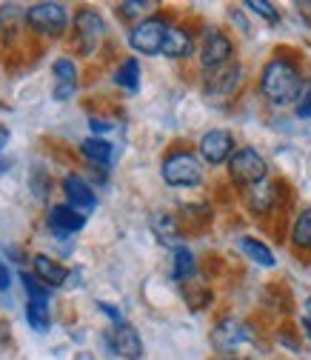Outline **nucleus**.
<instances>
[{
  "instance_id": "nucleus-23",
  "label": "nucleus",
  "mask_w": 311,
  "mask_h": 360,
  "mask_svg": "<svg viewBox=\"0 0 311 360\" xmlns=\"http://www.w3.org/2000/svg\"><path fill=\"white\" fill-rule=\"evenodd\" d=\"M140 80H143V72H140V60L138 58H126L114 72V86H120L123 92H128V95L140 92Z\"/></svg>"
},
{
  "instance_id": "nucleus-9",
  "label": "nucleus",
  "mask_w": 311,
  "mask_h": 360,
  "mask_svg": "<svg viewBox=\"0 0 311 360\" xmlns=\"http://www.w3.org/2000/svg\"><path fill=\"white\" fill-rule=\"evenodd\" d=\"M237 152V143H234V134L226 131V129H209L200 143H197V155L203 163L209 166H223L234 158Z\"/></svg>"
},
{
  "instance_id": "nucleus-16",
  "label": "nucleus",
  "mask_w": 311,
  "mask_h": 360,
  "mask_svg": "<svg viewBox=\"0 0 311 360\" xmlns=\"http://www.w3.org/2000/svg\"><path fill=\"white\" fill-rule=\"evenodd\" d=\"M32 266H34V278L43 281L49 289H58V286H66L69 283V269L63 263H58L55 257L49 255H34L32 257Z\"/></svg>"
},
{
  "instance_id": "nucleus-36",
  "label": "nucleus",
  "mask_w": 311,
  "mask_h": 360,
  "mask_svg": "<svg viewBox=\"0 0 311 360\" xmlns=\"http://www.w3.org/2000/svg\"><path fill=\"white\" fill-rule=\"evenodd\" d=\"M9 141H12V131H9V126L0 123V152H4V149L9 146Z\"/></svg>"
},
{
  "instance_id": "nucleus-2",
  "label": "nucleus",
  "mask_w": 311,
  "mask_h": 360,
  "mask_svg": "<svg viewBox=\"0 0 311 360\" xmlns=\"http://www.w3.org/2000/svg\"><path fill=\"white\" fill-rule=\"evenodd\" d=\"M160 177L171 189H197L203 184V160L192 149H171L160 163Z\"/></svg>"
},
{
  "instance_id": "nucleus-20",
  "label": "nucleus",
  "mask_w": 311,
  "mask_h": 360,
  "mask_svg": "<svg viewBox=\"0 0 311 360\" xmlns=\"http://www.w3.org/2000/svg\"><path fill=\"white\" fill-rule=\"evenodd\" d=\"M26 26V12L15 4H4L0 6V40L4 43H15L20 37Z\"/></svg>"
},
{
  "instance_id": "nucleus-39",
  "label": "nucleus",
  "mask_w": 311,
  "mask_h": 360,
  "mask_svg": "<svg viewBox=\"0 0 311 360\" xmlns=\"http://www.w3.org/2000/svg\"><path fill=\"white\" fill-rule=\"evenodd\" d=\"M74 360H95V354H88V352H80Z\"/></svg>"
},
{
  "instance_id": "nucleus-31",
  "label": "nucleus",
  "mask_w": 311,
  "mask_h": 360,
  "mask_svg": "<svg viewBox=\"0 0 311 360\" xmlns=\"http://www.w3.org/2000/svg\"><path fill=\"white\" fill-rule=\"evenodd\" d=\"M98 309L106 314V318L112 321V326H120V323H126V318H123V311H120V306H114V303H106V300H98Z\"/></svg>"
},
{
  "instance_id": "nucleus-10",
  "label": "nucleus",
  "mask_w": 311,
  "mask_h": 360,
  "mask_svg": "<svg viewBox=\"0 0 311 360\" xmlns=\"http://www.w3.org/2000/svg\"><path fill=\"white\" fill-rule=\"evenodd\" d=\"M103 346L109 349L112 357H123V360H140L143 357V338L131 323L112 326L103 335Z\"/></svg>"
},
{
  "instance_id": "nucleus-25",
  "label": "nucleus",
  "mask_w": 311,
  "mask_h": 360,
  "mask_svg": "<svg viewBox=\"0 0 311 360\" xmlns=\"http://www.w3.org/2000/svg\"><path fill=\"white\" fill-rule=\"evenodd\" d=\"M291 246L300 252H311V206L300 209L297 217L291 220Z\"/></svg>"
},
{
  "instance_id": "nucleus-6",
  "label": "nucleus",
  "mask_w": 311,
  "mask_h": 360,
  "mask_svg": "<svg viewBox=\"0 0 311 360\" xmlns=\"http://www.w3.org/2000/svg\"><path fill=\"white\" fill-rule=\"evenodd\" d=\"M26 26L40 34V37H63L66 29H69V12L63 4H49V0H43V4H32L26 9Z\"/></svg>"
},
{
  "instance_id": "nucleus-40",
  "label": "nucleus",
  "mask_w": 311,
  "mask_h": 360,
  "mask_svg": "<svg viewBox=\"0 0 311 360\" xmlns=\"http://www.w3.org/2000/svg\"><path fill=\"white\" fill-rule=\"evenodd\" d=\"M220 360H234V357H220Z\"/></svg>"
},
{
  "instance_id": "nucleus-30",
  "label": "nucleus",
  "mask_w": 311,
  "mask_h": 360,
  "mask_svg": "<svg viewBox=\"0 0 311 360\" xmlns=\"http://www.w3.org/2000/svg\"><path fill=\"white\" fill-rule=\"evenodd\" d=\"M294 112H297V117H300V120H311V77H308V80H305V86H303V95H300V101H297Z\"/></svg>"
},
{
  "instance_id": "nucleus-5",
  "label": "nucleus",
  "mask_w": 311,
  "mask_h": 360,
  "mask_svg": "<svg viewBox=\"0 0 311 360\" xmlns=\"http://www.w3.org/2000/svg\"><path fill=\"white\" fill-rule=\"evenodd\" d=\"M229 180L240 189H251L263 180H269V163L254 146H243L229 160Z\"/></svg>"
},
{
  "instance_id": "nucleus-33",
  "label": "nucleus",
  "mask_w": 311,
  "mask_h": 360,
  "mask_svg": "<svg viewBox=\"0 0 311 360\" xmlns=\"http://www.w3.org/2000/svg\"><path fill=\"white\" fill-rule=\"evenodd\" d=\"M55 246H58V252H60L63 257H69V255L74 252V240H72L69 235H55Z\"/></svg>"
},
{
  "instance_id": "nucleus-27",
  "label": "nucleus",
  "mask_w": 311,
  "mask_h": 360,
  "mask_svg": "<svg viewBox=\"0 0 311 360\" xmlns=\"http://www.w3.org/2000/svg\"><path fill=\"white\" fill-rule=\"evenodd\" d=\"M251 15H257L260 20H265V23H280V12L269 4V0H246L243 4Z\"/></svg>"
},
{
  "instance_id": "nucleus-29",
  "label": "nucleus",
  "mask_w": 311,
  "mask_h": 360,
  "mask_svg": "<svg viewBox=\"0 0 311 360\" xmlns=\"http://www.w3.org/2000/svg\"><path fill=\"white\" fill-rule=\"evenodd\" d=\"M154 4H146V0H126V4H117V12L120 18H140L146 15V9H152Z\"/></svg>"
},
{
  "instance_id": "nucleus-17",
  "label": "nucleus",
  "mask_w": 311,
  "mask_h": 360,
  "mask_svg": "<svg viewBox=\"0 0 311 360\" xmlns=\"http://www.w3.org/2000/svg\"><path fill=\"white\" fill-rule=\"evenodd\" d=\"M277 184H272V180H263V184L246 189V206L254 214H269L277 206Z\"/></svg>"
},
{
  "instance_id": "nucleus-22",
  "label": "nucleus",
  "mask_w": 311,
  "mask_h": 360,
  "mask_svg": "<svg viewBox=\"0 0 311 360\" xmlns=\"http://www.w3.org/2000/svg\"><path fill=\"white\" fill-rule=\"evenodd\" d=\"M197 275V257L189 246H177L171 257V281L174 283H186Z\"/></svg>"
},
{
  "instance_id": "nucleus-1",
  "label": "nucleus",
  "mask_w": 311,
  "mask_h": 360,
  "mask_svg": "<svg viewBox=\"0 0 311 360\" xmlns=\"http://www.w3.org/2000/svg\"><path fill=\"white\" fill-rule=\"evenodd\" d=\"M303 72H300V63L291 60V58H283V55H274L269 63L260 69V95L265 103L272 106H297L300 95H303Z\"/></svg>"
},
{
  "instance_id": "nucleus-28",
  "label": "nucleus",
  "mask_w": 311,
  "mask_h": 360,
  "mask_svg": "<svg viewBox=\"0 0 311 360\" xmlns=\"http://www.w3.org/2000/svg\"><path fill=\"white\" fill-rule=\"evenodd\" d=\"M183 297H186V303L192 306V311H203V309L211 303V292H209L206 286H197V283L186 286V289H183Z\"/></svg>"
},
{
  "instance_id": "nucleus-21",
  "label": "nucleus",
  "mask_w": 311,
  "mask_h": 360,
  "mask_svg": "<svg viewBox=\"0 0 311 360\" xmlns=\"http://www.w3.org/2000/svg\"><path fill=\"white\" fill-rule=\"evenodd\" d=\"M237 246H240V252H243L254 266H260V269H274V266H277L274 252H272L269 246H265L260 238L243 235V238H237Z\"/></svg>"
},
{
  "instance_id": "nucleus-37",
  "label": "nucleus",
  "mask_w": 311,
  "mask_h": 360,
  "mask_svg": "<svg viewBox=\"0 0 311 360\" xmlns=\"http://www.w3.org/2000/svg\"><path fill=\"white\" fill-rule=\"evenodd\" d=\"M300 326H303V335L311 340V314H303V321H300Z\"/></svg>"
},
{
  "instance_id": "nucleus-4",
  "label": "nucleus",
  "mask_w": 311,
  "mask_h": 360,
  "mask_svg": "<svg viewBox=\"0 0 311 360\" xmlns=\"http://www.w3.org/2000/svg\"><path fill=\"white\" fill-rule=\"evenodd\" d=\"M168 29H171V23H168L166 15H149V18L138 20L135 26L128 29V46H131V52L146 55V58L160 55Z\"/></svg>"
},
{
  "instance_id": "nucleus-3",
  "label": "nucleus",
  "mask_w": 311,
  "mask_h": 360,
  "mask_svg": "<svg viewBox=\"0 0 311 360\" xmlns=\"http://www.w3.org/2000/svg\"><path fill=\"white\" fill-rule=\"evenodd\" d=\"M106 37V20L100 18V12L95 9H77L74 20H72V46L80 58H92L98 52V46Z\"/></svg>"
},
{
  "instance_id": "nucleus-18",
  "label": "nucleus",
  "mask_w": 311,
  "mask_h": 360,
  "mask_svg": "<svg viewBox=\"0 0 311 360\" xmlns=\"http://www.w3.org/2000/svg\"><path fill=\"white\" fill-rule=\"evenodd\" d=\"M80 155L88 160V163H95V166H100V169H109L117 158H120V152H117V146H112L109 141H103V138H86L83 143H80Z\"/></svg>"
},
{
  "instance_id": "nucleus-34",
  "label": "nucleus",
  "mask_w": 311,
  "mask_h": 360,
  "mask_svg": "<svg viewBox=\"0 0 311 360\" xmlns=\"http://www.w3.org/2000/svg\"><path fill=\"white\" fill-rule=\"evenodd\" d=\"M9 283H12V272H9V266L0 260V292H6L9 289Z\"/></svg>"
},
{
  "instance_id": "nucleus-7",
  "label": "nucleus",
  "mask_w": 311,
  "mask_h": 360,
  "mask_svg": "<svg viewBox=\"0 0 311 360\" xmlns=\"http://www.w3.org/2000/svg\"><path fill=\"white\" fill-rule=\"evenodd\" d=\"M254 340H257L254 329L246 321L234 318V314H229V318H220L214 323V329H211V346L223 357H234V352H240L243 346H249Z\"/></svg>"
},
{
  "instance_id": "nucleus-13",
  "label": "nucleus",
  "mask_w": 311,
  "mask_h": 360,
  "mask_svg": "<svg viewBox=\"0 0 311 360\" xmlns=\"http://www.w3.org/2000/svg\"><path fill=\"white\" fill-rule=\"evenodd\" d=\"M52 72H55V92H52V98L58 103H63V101H69L77 92V86H80L77 63L72 58H58L52 63Z\"/></svg>"
},
{
  "instance_id": "nucleus-24",
  "label": "nucleus",
  "mask_w": 311,
  "mask_h": 360,
  "mask_svg": "<svg viewBox=\"0 0 311 360\" xmlns=\"http://www.w3.org/2000/svg\"><path fill=\"white\" fill-rule=\"evenodd\" d=\"M26 323L32 326V332L46 335L52 329V309L49 300H26Z\"/></svg>"
},
{
  "instance_id": "nucleus-26",
  "label": "nucleus",
  "mask_w": 311,
  "mask_h": 360,
  "mask_svg": "<svg viewBox=\"0 0 311 360\" xmlns=\"http://www.w3.org/2000/svg\"><path fill=\"white\" fill-rule=\"evenodd\" d=\"M20 283H23V292H26V300H52V289L37 281L34 275L29 272H20Z\"/></svg>"
},
{
  "instance_id": "nucleus-8",
  "label": "nucleus",
  "mask_w": 311,
  "mask_h": 360,
  "mask_svg": "<svg viewBox=\"0 0 311 360\" xmlns=\"http://www.w3.org/2000/svg\"><path fill=\"white\" fill-rule=\"evenodd\" d=\"M234 60V43L232 37L217 29V26H206L203 29V40H200V66L203 72H211V69H220Z\"/></svg>"
},
{
  "instance_id": "nucleus-32",
  "label": "nucleus",
  "mask_w": 311,
  "mask_h": 360,
  "mask_svg": "<svg viewBox=\"0 0 311 360\" xmlns=\"http://www.w3.org/2000/svg\"><path fill=\"white\" fill-rule=\"evenodd\" d=\"M88 129L95 131V138H100V134H106V131H112L117 126L112 120H106V117H88Z\"/></svg>"
},
{
  "instance_id": "nucleus-15",
  "label": "nucleus",
  "mask_w": 311,
  "mask_h": 360,
  "mask_svg": "<svg viewBox=\"0 0 311 360\" xmlns=\"http://www.w3.org/2000/svg\"><path fill=\"white\" fill-rule=\"evenodd\" d=\"M194 52V32L189 26H171L163 43V58L168 60H186Z\"/></svg>"
},
{
  "instance_id": "nucleus-11",
  "label": "nucleus",
  "mask_w": 311,
  "mask_h": 360,
  "mask_svg": "<svg viewBox=\"0 0 311 360\" xmlns=\"http://www.w3.org/2000/svg\"><path fill=\"white\" fill-rule=\"evenodd\" d=\"M240 83H243V66L237 60L220 69H211V72H203V89L211 98H232L240 89Z\"/></svg>"
},
{
  "instance_id": "nucleus-35",
  "label": "nucleus",
  "mask_w": 311,
  "mask_h": 360,
  "mask_svg": "<svg viewBox=\"0 0 311 360\" xmlns=\"http://www.w3.org/2000/svg\"><path fill=\"white\" fill-rule=\"evenodd\" d=\"M9 340H12V326L6 321H0V349H4Z\"/></svg>"
},
{
  "instance_id": "nucleus-12",
  "label": "nucleus",
  "mask_w": 311,
  "mask_h": 360,
  "mask_svg": "<svg viewBox=\"0 0 311 360\" xmlns=\"http://www.w3.org/2000/svg\"><path fill=\"white\" fill-rule=\"evenodd\" d=\"M63 195H66V203L72 209H77L80 214H92L98 209V195L95 189L88 186V180L80 177L77 172H69L63 177Z\"/></svg>"
},
{
  "instance_id": "nucleus-14",
  "label": "nucleus",
  "mask_w": 311,
  "mask_h": 360,
  "mask_svg": "<svg viewBox=\"0 0 311 360\" xmlns=\"http://www.w3.org/2000/svg\"><path fill=\"white\" fill-rule=\"evenodd\" d=\"M49 226H52V232L55 235H77L83 226H86V214H80L77 209H72L69 203H55L52 209H49Z\"/></svg>"
},
{
  "instance_id": "nucleus-19",
  "label": "nucleus",
  "mask_w": 311,
  "mask_h": 360,
  "mask_svg": "<svg viewBox=\"0 0 311 360\" xmlns=\"http://www.w3.org/2000/svg\"><path fill=\"white\" fill-rule=\"evenodd\" d=\"M149 226H152V232H154V238L160 240V243H166V246H183L180 243V220H177L174 214H166V212H154L152 217H149Z\"/></svg>"
},
{
  "instance_id": "nucleus-38",
  "label": "nucleus",
  "mask_w": 311,
  "mask_h": 360,
  "mask_svg": "<svg viewBox=\"0 0 311 360\" xmlns=\"http://www.w3.org/2000/svg\"><path fill=\"white\" fill-rule=\"evenodd\" d=\"M9 166H12V160H6V158H0V174H6V172H9Z\"/></svg>"
}]
</instances>
